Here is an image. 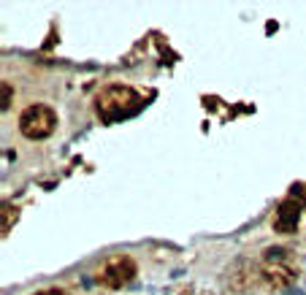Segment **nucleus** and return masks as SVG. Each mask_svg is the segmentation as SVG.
Returning a JSON list of instances; mask_svg holds the SVG:
<instances>
[{
	"instance_id": "nucleus-2",
	"label": "nucleus",
	"mask_w": 306,
	"mask_h": 295,
	"mask_svg": "<svg viewBox=\"0 0 306 295\" xmlns=\"http://www.w3.org/2000/svg\"><path fill=\"white\" fill-rule=\"evenodd\" d=\"M55 125H57L55 111H52L49 106H44V103H36V106H30V109H25V114L19 117V130H22V136H28V138L52 136Z\"/></svg>"
},
{
	"instance_id": "nucleus-5",
	"label": "nucleus",
	"mask_w": 306,
	"mask_h": 295,
	"mask_svg": "<svg viewBox=\"0 0 306 295\" xmlns=\"http://www.w3.org/2000/svg\"><path fill=\"white\" fill-rule=\"evenodd\" d=\"M9 100H11V87L3 84V109H9Z\"/></svg>"
},
{
	"instance_id": "nucleus-4",
	"label": "nucleus",
	"mask_w": 306,
	"mask_h": 295,
	"mask_svg": "<svg viewBox=\"0 0 306 295\" xmlns=\"http://www.w3.org/2000/svg\"><path fill=\"white\" fill-rule=\"evenodd\" d=\"M298 211H301V206L295 203V198L290 200H282L276 209V219H274V227L279 233H292L298 227Z\"/></svg>"
},
{
	"instance_id": "nucleus-1",
	"label": "nucleus",
	"mask_w": 306,
	"mask_h": 295,
	"mask_svg": "<svg viewBox=\"0 0 306 295\" xmlns=\"http://www.w3.org/2000/svg\"><path fill=\"white\" fill-rule=\"evenodd\" d=\"M128 103L133 106H144L141 98L130 90V87H109L101 98H98V114L106 119V122H117V119L133 117V109H128Z\"/></svg>"
},
{
	"instance_id": "nucleus-6",
	"label": "nucleus",
	"mask_w": 306,
	"mask_h": 295,
	"mask_svg": "<svg viewBox=\"0 0 306 295\" xmlns=\"http://www.w3.org/2000/svg\"><path fill=\"white\" fill-rule=\"evenodd\" d=\"M38 295H65V292H60V290H49V292H38Z\"/></svg>"
},
{
	"instance_id": "nucleus-3",
	"label": "nucleus",
	"mask_w": 306,
	"mask_h": 295,
	"mask_svg": "<svg viewBox=\"0 0 306 295\" xmlns=\"http://www.w3.org/2000/svg\"><path fill=\"white\" fill-rule=\"evenodd\" d=\"M133 273H136V265H133L128 257H117V260H111V263L106 265L101 281L109 284V287H119V284H125Z\"/></svg>"
}]
</instances>
